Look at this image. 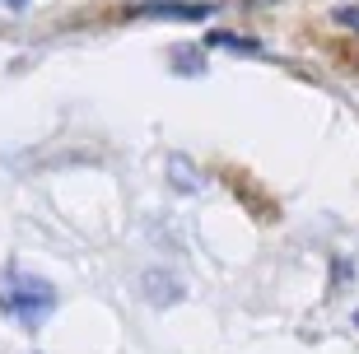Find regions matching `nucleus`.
<instances>
[{
  "mask_svg": "<svg viewBox=\"0 0 359 354\" xmlns=\"http://www.w3.org/2000/svg\"><path fill=\"white\" fill-rule=\"evenodd\" d=\"M168 182H173V191L191 196V191H201V186H205V177H201V172L191 168V158L173 154V158H168Z\"/></svg>",
  "mask_w": 359,
  "mask_h": 354,
  "instance_id": "7ed1b4c3",
  "label": "nucleus"
},
{
  "mask_svg": "<svg viewBox=\"0 0 359 354\" xmlns=\"http://www.w3.org/2000/svg\"><path fill=\"white\" fill-rule=\"evenodd\" d=\"M355 327H359V313H355Z\"/></svg>",
  "mask_w": 359,
  "mask_h": 354,
  "instance_id": "6e6552de",
  "label": "nucleus"
},
{
  "mask_svg": "<svg viewBox=\"0 0 359 354\" xmlns=\"http://www.w3.org/2000/svg\"><path fill=\"white\" fill-rule=\"evenodd\" d=\"M336 24H346V28L359 33V5H341V10H336Z\"/></svg>",
  "mask_w": 359,
  "mask_h": 354,
  "instance_id": "423d86ee",
  "label": "nucleus"
},
{
  "mask_svg": "<svg viewBox=\"0 0 359 354\" xmlns=\"http://www.w3.org/2000/svg\"><path fill=\"white\" fill-rule=\"evenodd\" d=\"M126 14H131V19H177V24H201V19L215 14V5L210 0H131Z\"/></svg>",
  "mask_w": 359,
  "mask_h": 354,
  "instance_id": "f03ea898",
  "label": "nucleus"
},
{
  "mask_svg": "<svg viewBox=\"0 0 359 354\" xmlns=\"http://www.w3.org/2000/svg\"><path fill=\"white\" fill-rule=\"evenodd\" d=\"M173 61H177V75H201L205 70V56H201L196 42H182V47H173Z\"/></svg>",
  "mask_w": 359,
  "mask_h": 354,
  "instance_id": "39448f33",
  "label": "nucleus"
},
{
  "mask_svg": "<svg viewBox=\"0 0 359 354\" xmlns=\"http://www.w3.org/2000/svg\"><path fill=\"white\" fill-rule=\"evenodd\" d=\"M56 303L61 299H56L52 280L33 275V271H19V266H10L0 275V313L10 317V322H19L24 331H38L56 313Z\"/></svg>",
  "mask_w": 359,
  "mask_h": 354,
  "instance_id": "f257e3e1",
  "label": "nucleus"
},
{
  "mask_svg": "<svg viewBox=\"0 0 359 354\" xmlns=\"http://www.w3.org/2000/svg\"><path fill=\"white\" fill-rule=\"evenodd\" d=\"M210 47H224V52H238V56H262V52H266V47H262L257 38H243V33H224V28H219V33H210Z\"/></svg>",
  "mask_w": 359,
  "mask_h": 354,
  "instance_id": "20e7f679",
  "label": "nucleus"
},
{
  "mask_svg": "<svg viewBox=\"0 0 359 354\" xmlns=\"http://www.w3.org/2000/svg\"><path fill=\"white\" fill-rule=\"evenodd\" d=\"M0 10H28V0H0Z\"/></svg>",
  "mask_w": 359,
  "mask_h": 354,
  "instance_id": "0eeeda50",
  "label": "nucleus"
}]
</instances>
